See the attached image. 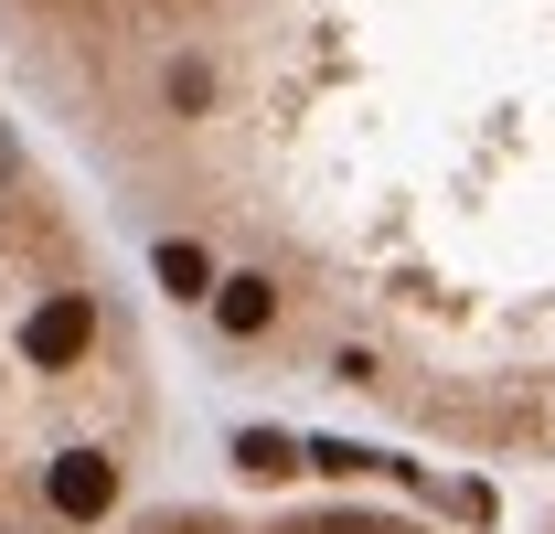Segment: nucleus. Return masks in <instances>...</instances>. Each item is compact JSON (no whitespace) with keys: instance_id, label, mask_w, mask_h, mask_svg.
Segmentation results:
<instances>
[{"instance_id":"2","label":"nucleus","mask_w":555,"mask_h":534,"mask_svg":"<svg viewBox=\"0 0 555 534\" xmlns=\"http://www.w3.org/2000/svg\"><path fill=\"white\" fill-rule=\"evenodd\" d=\"M160 353L0 75V534H107L160 460Z\"/></svg>"},{"instance_id":"3","label":"nucleus","mask_w":555,"mask_h":534,"mask_svg":"<svg viewBox=\"0 0 555 534\" xmlns=\"http://www.w3.org/2000/svg\"><path fill=\"white\" fill-rule=\"evenodd\" d=\"M107 534H460V524L427 503H396V492L310 481V492H246V503H129Z\"/></svg>"},{"instance_id":"1","label":"nucleus","mask_w":555,"mask_h":534,"mask_svg":"<svg viewBox=\"0 0 555 534\" xmlns=\"http://www.w3.org/2000/svg\"><path fill=\"white\" fill-rule=\"evenodd\" d=\"M0 75L235 385L555 470V0H0Z\"/></svg>"}]
</instances>
